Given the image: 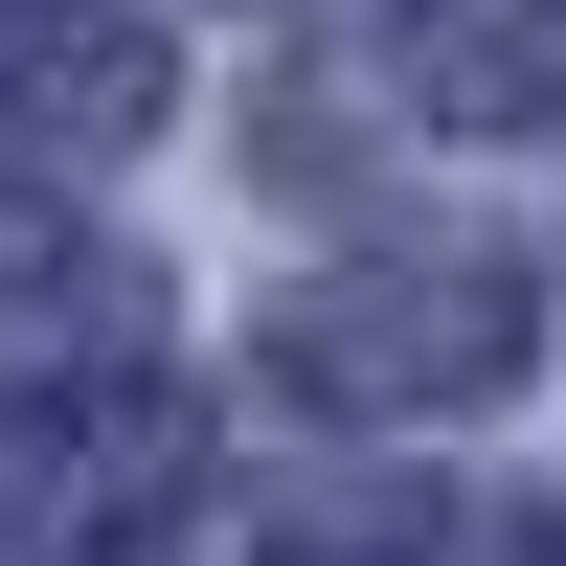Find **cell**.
I'll list each match as a JSON object with an SVG mask.
<instances>
[{
  "label": "cell",
  "mask_w": 566,
  "mask_h": 566,
  "mask_svg": "<svg viewBox=\"0 0 566 566\" xmlns=\"http://www.w3.org/2000/svg\"><path fill=\"white\" fill-rule=\"evenodd\" d=\"M499 363H522V272H363V295L272 317L295 408H476Z\"/></svg>",
  "instance_id": "1"
},
{
  "label": "cell",
  "mask_w": 566,
  "mask_h": 566,
  "mask_svg": "<svg viewBox=\"0 0 566 566\" xmlns=\"http://www.w3.org/2000/svg\"><path fill=\"white\" fill-rule=\"evenodd\" d=\"M159 136V23L136 0H0V181H69Z\"/></svg>",
  "instance_id": "2"
},
{
  "label": "cell",
  "mask_w": 566,
  "mask_h": 566,
  "mask_svg": "<svg viewBox=\"0 0 566 566\" xmlns=\"http://www.w3.org/2000/svg\"><path fill=\"white\" fill-rule=\"evenodd\" d=\"M408 91H453L476 136H522L566 91V0H408Z\"/></svg>",
  "instance_id": "3"
},
{
  "label": "cell",
  "mask_w": 566,
  "mask_h": 566,
  "mask_svg": "<svg viewBox=\"0 0 566 566\" xmlns=\"http://www.w3.org/2000/svg\"><path fill=\"white\" fill-rule=\"evenodd\" d=\"M181 453H205V408H181V386H114L91 431H45V522H91V544H114V522H159V499H181Z\"/></svg>",
  "instance_id": "4"
},
{
  "label": "cell",
  "mask_w": 566,
  "mask_h": 566,
  "mask_svg": "<svg viewBox=\"0 0 566 566\" xmlns=\"http://www.w3.org/2000/svg\"><path fill=\"white\" fill-rule=\"evenodd\" d=\"M499 566H566V522H522V544H499Z\"/></svg>",
  "instance_id": "5"
}]
</instances>
